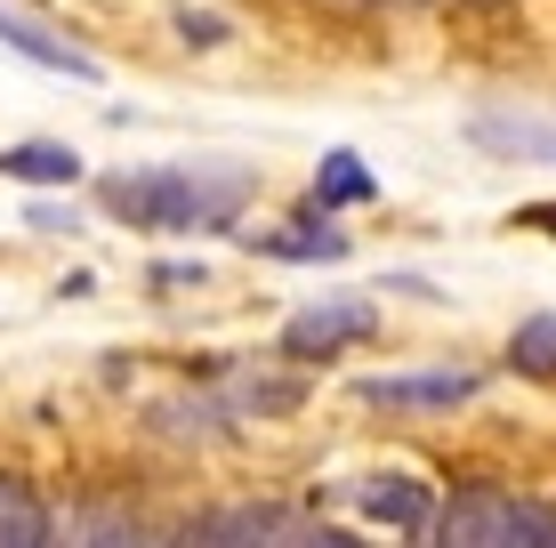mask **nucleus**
<instances>
[{"mask_svg":"<svg viewBox=\"0 0 556 548\" xmlns=\"http://www.w3.org/2000/svg\"><path fill=\"white\" fill-rule=\"evenodd\" d=\"M98 202H105V218L146 226V234H218V226L242 218L251 178H242V169H186V162H162V169H105V178H98Z\"/></svg>","mask_w":556,"mask_h":548,"instance_id":"nucleus-1","label":"nucleus"},{"mask_svg":"<svg viewBox=\"0 0 556 548\" xmlns=\"http://www.w3.org/2000/svg\"><path fill=\"white\" fill-rule=\"evenodd\" d=\"M363 339H379V307L355 298V291H339V298H315V307H299L291 323H282V355H291V364H339Z\"/></svg>","mask_w":556,"mask_h":548,"instance_id":"nucleus-2","label":"nucleus"},{"mask_svg":"<svg viewBox=\"0 0 556 548\" xmlns=\"http://www.w3.org/2000/svg\"><path fill=\"white\" fill-rule=\"evenodd\" d=\"M355 395L371 411H459L484 395V371L476 364H428V371H371L355 380Z\"/></svg>","mask_w":556,"mask_h":548,"instance_id":"nucleus-3","label":"nucleus"},{"mask_svg":"<svg viewBox=\"0 0 556 548\" xmlns=\"http://www.w3.org/2000/svg\"><path fill=\"white\" fill-rule=\"evenodd\" d=\"M339 500H348L363 524H388V533H404V540H428V517H435V493L419 476H404V468H371V476H355Z\"/></svg>","mask_w":556,"mask_h":548,"instance_id":"nucleus-4","label":"nucleus"},{"mask_svg":"<svg viewBox=\"0 0 556 548\" xmlns=\"http://www.w3.org/2000/svg\"><path fill=\"white\" fill-rule=\"evenodd\" d=\"M501 508H508V493L492 476H459L452 493H435L428 548H492L501 540Z\"/></svg>","mask_w":556,"mask_h":548,"instance_id":"nucleus-5","label":"nucleus"},{"mask_svg":"<svg viewBox=\"0 0 556 548\" xmlns=\"http://www.w3.org/2000/svg\"><path fill=\"white\" fill-rule=\"evenodd\" d=\"M0 49H16L25 65H41V73H65V81H81V89H98L105 73H98V56L89 49H73L65 33H49L33 9H16V0H0Z\"/></svg>","mask_w":556,"mask_h":548,"instance_id":"nucleus-6","label":"nucleus"},{"mask_svg":"<svg viewBox=\"0 0 556 548\" xmlns=\"http://www.w3.org/2000/svg\"><path fill=\"white\" fill-rule=\"evenodd\" d=\"M306 508L291 500H235L226 508V548H306Z\"/></svg>","mask_w":556,"mask_h":548,"instance_id":"nucleus-7","label":"nucleus"},{"mask_svg":"<svg viewBox=\"0 0 556 548\" xmlns=\"http://www.w3.org/2000/svg\"><path fill=\"white\" fill-rule=\"evenodd\" d=\"M56 508L25 468H0V548H49Z\"/></svg>","mask_w":556,"mask_h":548,"instance_id":"nucleus-8","label":"nucleus"},{"mask_svg":"<svg viewBox=\"0 0 556 548\" xmlns=\"http://www.w3.org/2000/svg\"><path fill=\"white\" fill-rule=\"evenodd\" d=\"M258 258H282V267H339L348 258V234H339L331 218L299 211V226H275V234H251Z\"/></svg>","mask_w":556,"mask_h":548,"instance_id":"nucleus-9","label":"nucleus"},{"mask_svg":"<svg viewBox=\"0 0 556 548\" xmlns=\"http://www.w3.org/2000/svg\"><path fill=\"white\" fill-rule=\"evenodd\" d=\"M363 202H379V178L363 169V154H323L315 162V186H306V202L299 211H315V218H339V211H363Z\"/></svg>","mask_w":556,"mask_h":548,"instance_id":"nucleus-10","label":"nucleus"},{"mask_svg":"<svg viewBox=\"0 0 556 548\" xmlns=\"http://www.w3.org/2000/svg\"><path fill=\"white\" fill-rule=\"evenodd\" d=\"M146 428L169 444H226L235 436V411H226V395H169V404L146 411Z\"/></svg>","mask_w":556,"mask_h":548,"instance_id":"nucleus-11","label":"nucleus"},{"mask_svg":"<svg viewBox=\"0 0 556 548\" xmlns=\"http://www.w3.org/2000/svg\"><path fill=\"white\" fill-rule=\"evenodd\" d=\"M0 178L16 186H73L81 178V154L65 138H25V145H0Z\"/></svg>","mask_w":556,"mask_h":548,"instance_id":"nucleus-12","label":"nucleus"},{"mask_svg":"<svg viewBox=\"0 0 556 548\" xmlns=\"http://www.w3.org/2000/svg\"><path fill=\"white\" fill-rule=\"evenodd\" d=\"M476 145L516 162H556V129L548 122H508V113H476Z\"/></svg>","mask_w":556,"mask_h":548,"instance_id":"nucleus-13","label":"nucleus"},{"mask_svg":"<svg viewBox=\"0 0 556 548\" xmlns=\"http://www.w3.org/2000/svg\"><path fill=\"white\" fill-rule=\"evenodd\" d=\"M492 548H556V500L541 493H508L501 508V540Z\"/></svg>","mask_w":556,"mask_h":548,"instance_id":"nucleus-14","label":"nucleus"},{"mask_svg":"<svg viewBox=\"0 0 556 548\" xmlns=\"http://www.w3.org/2000/svg\"><path fill=\"white\" fill-rule=\"evenodd\" d=\"M508 371L516 380H556V315H525L508 331Z\"/></svg>","mask_w":556,"mask_h":548,"instance_id":"nucleus-15","label":"nucleus"},{"mask_svg":"<svg viewBox=\"0 0 556 548\" xmlns=\"http://www.w3.org/2000/svg\"><path fill=\"white\" fill-rule=\"evenodd\" d=\"M299 404H306L299 380H235L226 387V411H235V420H291Z\"/></svg>","mask_w":556,"mask_h":548,"instance_id":"nucleus-16","label":"nucleus"},{"mask_svg":"<svg viewBox=\"0 0 556 548\" xmlns=\"http://www.w3.org/2000/svg\"><path fill=\"white\" fill-rule=\"evenodd\" d=\"M169 548H226V508H186L169 524Z\"/></svg>","mask_w":556,"mask_h":548,"instance_id":"nucleus-17","label":"nucleus"},{"mask_svg":"<svg viewBox=\"0 0 556 548\" xmlns=\"http://www.w3.org/2000/svg\"><path fill=\"white\" fill-rule=\"evenodd\" d=\"M178 41H194V49H218V41H226V25H218V16H194V9H178Z\"/></svg>","mask_w":556,"mask_h":548,"instance_id":"nucleus-18","label":"nucleus"},{"mask_svg":"<svg viewBox=\"0 0 556 548\" xmlns=\"http://www.w3.org/2000/svg\"><path fill=\"white\" fill-rule=\"evenodd\" d=\"M306 548H371V540L348 533V524H306Z\"/></svg>","mask_w":556,"mask_h":548,"instance_id":"nucleus-19","label":"nucleus"},{"mask_svg":"<svg viewBox=\"0 0 556 548\" xmlns=\"http://www.w3.org/2000/svg\"><path fill=\"white\" fill-rule=\"evenodd\" d=\"M33 226H41V234H73V211H56V202H33V211H25Z\"/></svg>","mask_w":556,"mask_h":548,"instance_id":"nucleus-20","label":"nucleus"},{"mask_svg":"<svg viewBox=\"0 0 556 548\" xmlns=\"http://www.w3.org/2000/svg\"><path fill=\"white\" fill-rule=\"evenodd\" d=\"M355 9H435V0H355Z\"/></svg>","mask_w":556,"mask_h":548,"instance_id":"nucleus-21","label":"nucleus"},{"mask_svg":"<svg viewBox=\"0 0 556 548\" xmlns=\"http://www.w3.org/2000/svg\"><path fill=\"white\" fill-rule=\"evenodd\" d=\"M532 226H548V234H556V211H532Z\"/></svg>","mask_w":556,"mask_h":548,"instance_id":"nucleus-22","label":"nucleus"}]
</instances>
